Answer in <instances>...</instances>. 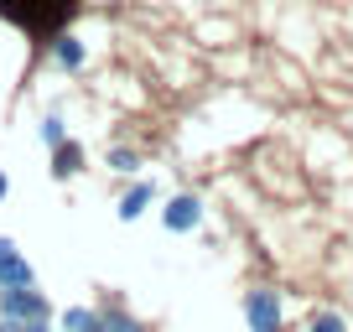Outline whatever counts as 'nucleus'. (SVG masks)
Wrapping results in <instances>:
<instances>
[{
    "label": "nucleus",
    "mask_w": 353,
    "mask_h": 332,
    "mask_svg": "<svg viewBox=\"0 0 353 332\" xmlns=\"http://www.w3.org/2000/svg\"><path fill=\"white\" fill-rule=\"evenodd\" d=\"M11 286H37V270L32 260H21L16 239H0V291H11Z\"/></svg>",
    "instance_id": "20e7f679"
},
{
    "label": "nucleus",
    "mask_w": 353,
    "mask_h": 332,
    "mask_svg": "<svg viewBox=\"0 0 353 332\" xmlns=\"http://www.w3.org/2000/svg\"><path fill=\"white\" fill-rule=\"evenodd\" d=\"M161 223H166V234H192L203 223V203L192 198V192H176V198H166Z\"/></svg>",
    "instance_id": "7ed1b4c3"
},
{
    "label": "nucleus",
    "mask_w": 353,
    "mask_h": 332,
    "mask_svg": "<svg viewBox=\"0 0 353 332\" xmlns=\"http://www.w3.org/2000/svg\"><path fill=\"white\" fill-rule=\"evenodd\" d=\"M0 332H21V322H11V317H0Z\"/></svg>",
    "instance_id": "4468645a"
},
{
    "label": "nucleus",
    "mask_w": 353,
    "mask_h": 332,
    "mask_svg": "<svg viewBox=\"0 0 353 332\" xmlns=\"http://www.w3.org/2000/svg\"><path fill=\"white\" fill-rule=\"evenodd\" d=\"M110 172H125V177H135V172H141V156H135V151H110Z\"/></svg>",
    "instance_id": "1a4fd4ad"
},
{
    "label": "nucleus",
    "mask_w": 353,
    "mask_h": 332,
    "mask_svg": "<svg viewBox=\"0 0 353 332\" xmlns=\"http://www.w3.org/2000/svg\"><path fill=\"white\" fill-rule=\"evenodd\" d=\"M78 166H83V151H78L73 141H63V145H52V177L57 182H68L78 172Z\"/></svg>",
    "instance_id": "0eeeda50"
},
{
    "label": "nucleus",
    "mask_w": 353,
    "mask_h": 332,
    "mask_svg": "<svg viewBox=\"0 0 353 332\" xmlns=\"http://www.w3.org/2000/svg\"><path fill=\"white\" fill-rule=\"evenodd\" d=\"M21 332H57V327H47V322H21Z\"/></svg>",
    "instance_id": "ddd939ff"
},
{
    "label": "nucleus",
    "mask_w": 353,
    "mask_h": 332,
    "mask_svg": "<svg viewBox=\"0 0 353 332\" xmlns=\"http://www.w3.org/2000/svg\"><path fill=\"white\" fill-rule=\"evenodd\" d=\"M151 203H156V182H135V187L120 198V208H114V213H120V223H135Z\"/></svg>",
    "instance_id": "39448f33"
},
{
    "label": "nucleus",
    "mask_w": 353,
    "mask_h": 332,
    "mask_svg": "<svg viewBox=\"0 0 353 332\" xmlns=\"http://www.w3.org/2000/svg\"><path fill=\"white\" fill-rule=\"evenodd\" d=\"M52 63L57 68H78L83 63V42H78V37H63V42L52 47Z\"/></svg>",
    "instance_id": "6e6552de"
},
{
    "label": "nucleus",
    "mask_w": 353,
    "mask_h": 332,
    "mask_svg": "<svg viewBox=\"0 0 353 332\" xmlns=\"http://www.w3.org/2000/svg\"><path fill=\"white\" fill-rule=\"evenodd\" d=\"M244 322H250V332H281V296L276 291H250L244 296Z\"/></svg>",
    "instance_id": "f03ea898"
},
{
    "label": "nucleus",
    "mask_w": 353,
    "mask_h": 332,
    "mask_svg": "<svg viewBox=\"0 0 353 332\" xmlns=\"http://www.w3.org/2000/svg\"><path fill=\"white\" fill-rule=\"evenodd\" d=\"M99 332H145V327H141V322H130L125 311H110V317L99 322Z\"/></svg>",
    "instance_id": "9d476101"
},
{
    "label": "nucleus",
    "mask_w": 353,
    "mask_h": 332,
    "mask_svg": "<svg viewBox=\"0 0 353 332\" xmlns=\"http://www.w3.org/2000/svg\"><path fill=\"white\" fill-rule=\"evenodd\" d=\"M42 141H47V145H63V141H68V130H63V120H57V114H47V120H42Z\"/></svg>",
    "instance_id": "9b49d317"
},
{
    "label": "nucleus",
    "mask_w": 353,
    "mask_h": 332,
    "mask_svg": "<svg viewBox=\"0 0 353 332\" xmlns=\"http://www.w3.org/2000/svg\"><path fill=\"white\" fill-rule=\"evenodd\" d=\"M6 192H11V177H6V172H0V203H6Z\"/></svg>",
    "instance_id": "2eb2a0df"
},
{
    "label": "nucleus",
    "mask_w": 353,
    "mask_h": 332,
    "mask_svg": "<svg viewBox=\"0 0 353 332\" xmlns=\"http://www.w3.org/2000/svg\"><path fill=\"white\" fill-rule=\"evenodd\" d=\"M0 317H11V322H47L52 307H47V296L37 286H11V291H0Z\"/></svg>",
    "instance_id": "f257e3e1"
},
{
    "label": "nucleus",
    "mask_w": 353,
    "mask_h": 332,
    "mask_svg": "<svg viewBox=\"0 0 353 332\" xmlns=\"http://www.w3.org/2000/svg\"><path fill=\"white\" fill-rule=\"evenodd\" d=\"M307 332H348V327H343L338 311H322V317H312V327H307Z\"/></svg>",
    "instance_id": "f8f14e48"
},
{
    "label": "nucleus",
    "mask_w": 353,
    "mask_h": 332,
    "mask_svg": "<svg viewBox=\"0 0 353 332\" xmlns=\"http://www.w3.org/2000/svg\"><path fill=\"white\" fill-rule=\"evenodd\" d=\"M104 311H88V307H68L63 317H57V332H99Z\"/></svg>",
    "instance_id": "423d86ee"
}]
</instances>
